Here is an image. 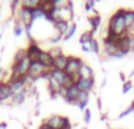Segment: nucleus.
<instances>
[{"instance_id": "nucleus-8", "label": "nucleus", "mask_w": 134, "mask_h": 129, "mask_svg": "<svg viewBox=\"0 0 134 129\" xmlns=\"http://www.w3.org/2000/svg\"><path fill=\"white\" fill-rule=\"evenodd\" d=\"M26 52H27V56L31 60V62H34V61H38V59H39V54L41 52V49L38 47V45L35 42H31L28 48L26 49Z\"/></svg>"}, {"instance_id": "nucleus-4", "label": "nucleus", "mask_w": 134, "mask_h": 129, "mask_svg": "<svg viewBox=\"0 0 134 129\" xmlns=\"http://www.w3.org/2000/svg\"><path fill=\"white\" fill-rule=\"evenodd\" d=\"M47 71H48V68H46L41 62L34 61V62H31L30 69H28V73H27V78H31V79L40 78V76L45 75V73Z\"/></svg>"}, {"instance_id": "nucleus-37", "label": "nucleus", "mask_w": 134, "mask_h": 129, "mask_svg": "<svg viewBox=\"0 0 134 129\" xmlns=\"http://www.w3.org/2000/svg\"><path fill=\"white\" fill-rule=\"evenodd\" d=\"M1 75H2V72H1V69H0V78H1Z\"/></svg>"}, {"instance_id": "nucleus-18", "label": "nucleus", "mask_w": 134, "mask_h": 129, "mask_svg": "<svg viewBox=\"0 0 134 129\" xmlns=\"http://www.w3.org/2000/svg\"><path fill=\"white\" fill-rule=\"evenodd\" d=\"M88 21H90V24L92 25V33L94 34L95 32H97L98 27L100 26V22H101V18H100V15H94V16H90L88 18Z\"/></svg>"}, {"instance_id": "nucleus-36", "label": "nucleus", "mask_w": 134, "mask_h": 129, "mask_svg": "<svg viewBox=\"0 0 134 129\" xmlns=\"http://www.w3.org/2000/svg\"><path fill=\"white\" fill-rule=\"evenodd\" d=\"M131 107L133 108V110H134V100H133V102H132V104H131Z\"/></svg>"}, {"instance_id": "nucleus-11", "label": "nucleus", "mask_w": 134, "mask_h": 129, "mask_svg": "<svg viewBox=\"0 0 134 129\" xmlns=\"http://www.w3.org/2000/svg\"><path fill=\"white\" fill-rule=\"evenodd\" d=\"M65 76H66V73L65 71H60V69H51V74H49V78L52 79V80H54L58 85H63L64 80H65Z\"/></svg>"}, {"instance_id": "nucleus-31", "label": "nucleus", "mask_w": 134, "mask_h": 129, "mask_svg": "<svg viewBox=\"0 0 134 129\" xmlns=\"http://www.w3.org/2000/svg\"><path fill=\"white\" fill-rule=\"evenodd\" d=\"M94 5H95V1H93V0H91V1H87V2L85 4V8H86V11H87V12L92 11L93 7H94Z\"/></svg>"}, {"instance_id": "nucleus-3", "label": "nucleus", "mask_w": 134, "mask_h": 129, "mask_svg": "<svg viewBox=\"0 0 134 129\" xmlns=\"http://www.w3.org/2000/svg\"><path fill=\"white\" fill-rule=\"evenodd\" d=\"M82 64H83V62L80 58H76V56H68L67 64L65 67V73L68 74V75H72V76L79 75V71H80Z\"/></svg>"}, {"instance_id": "nucleus-19", "label": "nucleus", "mask_w": 134, "mask_h": 129, "mask_svg": "<svg viewBox=\"0 0 134 129\" xmlns=\"http://www.w3.org/2000/svg\"><path fill=\"white\" fill-rule=\"evenodd\" d=\"M26 93H27V90L23 89V90H20V92L13 94V101H14V103H18V104L23 103L24 100H25V97H26Z\"/></svg>"}, {"instance_id": "nucleus-13", "label": "nucleus", "mask_w": 134, "mask_h": 129, "mask_svg": "<svg viewBox=\"0 0 134 129\" xmlns=\"http://www.w3.org/2000/svg\"><path fill=\"white\" fill-rule=\"evenodd\" d=\"M9 96H13V93H12L8 83L0 82V101H4V100L8 99Z\"/></svg>"}, {"instance_id": "nucleus-20", "label": "nucleus", "mask_w": 134, "mask_h": 129, "mask_svg": "<svg viewBox=\"0 0 134 129\" xmlns=\"http://www.w3.org/2000/svg\"><path fill=\"white\" fill-rule=\"evenodd\" d=\"M92 39H93L92 31H86V32H83L82 34H81L80 40H79V41H80L81 45H85V44H88V42H90Z\"/></svg>"}, {"instance_id": "nucleus-5", "label": "nucleus", "mask_w": 134, "mask_h": 129, "mask_svg": "<svg viewBox=\"0 0 134 129\" xmlns=\"http://www.w3.org/2000/svg\"><path fill=\"white\" fill-rule=\"evenodd\" d=\"M26 80H27V75H26V76H23V78L12 79V80L8 82V86H9V88H11L12 93H13V94H15V93H18V92H20V90H23L24 85H25Z\"/></svg>"}, {"instance_id": "nucleus-12", "label": "nucleus", "mask_w": 134, "mask_h": 129, "mask_svg": "<svg viewBox=\"0 0 134 129\" xmlns=\"http://www.w3.org/2000/svg\"><path fill=\"white\" fill-rule=\"evenodd\" d=\"M88 101H90V95H88L87 92H80L78 95V99H76L75 103L78 104V107L81 109V110H83V109L86 108V106H87Z\"/></svg>"}, {"instance_id": "nucleus-24", "label": "nucleus", "mask_w": 134, "mask_h": 129, "mask_svg": "<svg viewBox=\"0 0 134 129\" xmlns=\"http://www.w3.org/2000/svg\"><path fill=\"white\" fill-rule=\"evenodd\" d=\"M48 53L52 58L55 59V58H58V56H60L61 54H63V51H61L60 47H52V48L48 51Z\"/></svg>"}, {"instance_id": "nucleus-21", "label": "nucleus", "mask_w": 134, "mask_h": 129, "mask_svg": "<svg viewBox=\"0 0 134 129\" xmlns=\"http://www.w3.org/2000/svg\"><path fill=\"white\" fill-rule=\"evenodd\" d=\"M45 16V11L41 8L40 6H38L37 8H33L32 9V20H37V19H40Z\"/></svg>"}, {"instance_id": "nucleus-34", "label": "nucleus", "mask_w": 134, "mask_h": 129, "mask_svg": "<svg viewBox=\"0 0 134 129\" xmlns=\"http://www.w3.org/2000/svg\"><path fill=\"white\" fill-rule=\"evenodd\" d=\"M6 127H7V126H6V123H4V122H2V123H0V129H5Z\"/></svg>"}, {"instance_id": "nucleus-7", "label": "nucleus", "mask_w": 134, "mask_h": 129, "mask_svg": "<svg viewBox=\"0 0 134 129\" xmlns=\"http://www.w3.org/2000/svg\"><path fill=\"white\" fill-rule=\"evenodd\" d=\"M19 19H20V22H24L26 26H32V9L21 7L20 12H19Z\"/></svg>"}, {"instance_id": "nucleus-25", "label": "nucleus", "mask_w": 134, "mask_h": 129, "mask_svg": "<svg viewBox=\"0 0 134 129\" xmlns=\"http://www.w3.org/2000/svg\"><path fill=\"white\" fill-rule=\"evenodd\" d=\"M75 31H76V24H73V25H72L71 27L68 28L67 33H66L65 35H64V40H69V39H71V38L74 35Z\"/></svg>"}, {"instance_id": "nucleus-23", "label": "nucleus", "mask_w": 134, "mask_h": 129, "mask_svg": "<svg viewBox=\"0 0 134 129\" xmlns=\"http://www.w3.org/2000/svg\"><path fill=\"white\" fill-rule=\"evenodd\" d=\"M26 56H27V52H26V49H19V51L16 52L15 56H14V63L20 62V61L24 60Z\"/></svg>"}, {"instance_id": "nucleus-27", "label": "nucleus", "mask_w": 134, "mask_h": 129, "mask_svg": "<svg viewBox=\"0 0 134 129\" xmlns=\"http://www.w3.org/2000/svg\"><path fill=\"white\" fill-rule=\"evenodd\" d=\"M23 24L20 22V21H18V22L15 24V26H14V31H13V33H14V35L15 37H20L21 35V33H23Z\"/></svg>"}, {"instance_id": "nucleus-26", "label": "nucleus", "mask_w": 134, "mask_h": 129, "mask_svg": "<svg viewBox=\"0 0 134 129\" xmlns=\"http://www.w3.org/2000/svg\"><path fill=\"white\" fill-rule=\"evenodd\" d=\"M88 45H90V48H91V52H93V53H99V44H98V41L93 38L92 40H91L90 42H88Z\"/></svg>"}, {"instance_id": "nucleus-28", "label": "nucleus", "mask_w": 134, "mask_h": 129, "mask_svg": "<svg viewBox=\"0 0 134 129\" xmlns=\"http://www.w3.org/2000/svg\"><path fill=\"white\" fill-rule=\"evenodd\" d=\"M133 87V83L131 82V81H126L125 83H124V87H122V93L124 94H126V93H128L131 89H132Z\"/></svg>"}, {"instance_id": "nucleus-16", "label": "nucleus", "mask_w": 134, "mask_h": 129, "mask_svg": "<svg viewBox=\"0 0 134 129\" xmlns=\"http://www.w3.org/2000/svg\"><path fill=\"white\" fill-rule=\"evenodd\" d=\"M93 71L92 68H91L88 64L83 63L82 66H81L80 71H79V76L80 78H83V79H93Z\"/></svg>"}, {"instance_id": "nucleus-10", "label": "nucleus", "mask_w": 134, "mask_h": 129, "mask_svg": "<svg viewBox=\"0 0 134 129\" xmlns=\"http://www.w3.org/2000/svg\"><path fill=\"white\" fill-rule=\"evenodd\" d=\"M39 62H41L44 64L46 68H52L53 69V62H54V59L49 55L48 52H45V51H41L39 54V59H38Z\"/></svg>"}, {"instance_id": "nucleus-32", "label": "nucleus", "mask_w": 134, "mask_h": 129, "mask_svg": "<svg viewBox=\"0 0 134 129\" xmlns=\"http://www.w3.org/2000/svg\"><path fill=\"white\" fill-rule=\"evenodd\" d=\"M82 51H83V52H91L90 45H88V44H85V45H82Z\"/></svg>"}, {"instance_id": "nucleus-35", "label": "nucleus", "mask_w": 134, "mask_h": 129, "mask_svg": "<svg viewBox=\"0 0 134 129\" xmlns=\"http://www.w3.org/2000/svg\"><path fill=\"white\" fill-rule=\"evenodd\" d=\"M133 76H134V69L131 72V74H130V78H133Z\"/></svg>"}, {"instance_id": "nucleus-15", "label": "nucleus", "mask_w": 134, "mask_h": 129, "mask_svg": "<svg viewBox=\"0 0 134 129\" xmlns=\"http://www.w3.org/2000/svg\"><path fill=\"white\" fill-rule=\"evenodd\" d=\"M54 28L58 31V33L60 35H65L68 31V21H65V20H59V21H55L54 22Z\"/></svg>"}, {"instance_id": "nucleus-22", "label": "nucleus", "mask_w": 134, "mask_h": 129, "mask_svg": "<svg viewBox=\"0 0 134 129\" xmlns=\"http://www.w3.org/2000/svg\"><path fill=\"white\" fill-rule=\"evenodd\" d=\"M39 2L40 1H38V0H25V1H23V7L33 9V8H37V7L39 6Z\"/></svg>"}, {"instance_id": "nucleus-17", "label": "nucleus", "mask_w": 134, "mask_h": 129, "mask_svg": "<svg viewBox=\"0 0 134 129\" xmlns=\"http://www.w3.org/2000/svg\"><path fill=\"white\" fill-rule=\"evenodd\" d=\"M125 24H126V28H127V30L132 27V25L134 24V11H132V9H126Z\"/></svg>"}, {"instance_id": "nucleus-9", "label": "nucleus", "mask_w": 134, "mask_h": 129, "mask_svg": "<svg viewBox=\"0 0 134 129\" xmlns=\"http://www.w3.org/2000/svg\"><path fill=\"white\" fill-rule=\"evenodd\" d=\"M78 86V88L80 89V92H90L94 86V79H83V78H79L78 82L75 83Z\"/></svg>"}, {"instance_id": "nucleus-2", "label": "nucleus", "mask_w": 134, "mask_h": 129, "mask_svg": "<svg viewBox=\"0 0 134 129\" xmlns=\"http://www.w3.org/2000/svg\"><path fill=\"white\" fill-rule=\"evenodd\" d=\"M47 127L53 129H71V123L67 118H63L59 115H53L49 119H47L44 122Z\"/></svg>"}, {"instance_id": "nucleus-29", "label": "nucleus", "mask_w": 134, "mask_h": 129, "mask_svg": "<svg viewBox=\"0 0 134 129\" xmlns=\"http://www.w3.org/2000/svg\"><path fill=\"white\" fill-rule=\"evenodd\" d=\"M83 120H85V123L91 122V110L90 109H85V113H83Z\"/></svg>"}, {"instance_id": "nucleus-38", "label": "nucleus", "mask_w": 134, "mask_h": 129, "mask_svg": "<svg viewBox=\"0 0 134 129\" xmlns=\"http://www.w3.org/2000/svg\"><path fill=\"white\" fill-rule=\"evenodd\" d=\"M0 39H1V34H0Z\"/></svg>"}, {"instance_id": "nucleus-6", "label": "nucleus", "mask_w": 134, "mask_h": 129, "mask_svg": "<svg viewBox=\"0 0 134 129\" xmlns=\"http://www.w3.org/2000/svg\"><path fill=\"white\" fill-rule=\"evenodd\" d=\"M79 93H80V89L78 88V86H76V85H73L71 88L66 89L64 97H65V100H66L67 102H68V103H75L76 99H78Z\"/></svg>"}, {"instance_id": "nucleus-33", "label": "nucleus", "mask_w": 134, "mask_h": 129, "mask_svg": "<svg viewBox=\"0 0 134 129\" xmlns=\"http://www.w3.org/2000/svg\"><path fill=\"white\" fill-rule=\"evenodd\" d=\"M40 129H53V128H49V127H47L46 125H44V123H42V126L40 127Z\"/></svg>"}, {"instance_id": "nucleus-1", "label": "nucleus", "mask_w": 134, "mask_h": 129, "mask_svg": "<svg viewBox=\"0 0 134 129\" xmlns=\"http://www.w3.org/2000/svg\"><path fill=\"white\" fill-rule=\"evenodd\" d=\"M125 12L126 9L120 8L111 16L107 27V37L116 38L127 34V28L125 24Z\"/></svg>"}, {"instance_id": "nucleus-14", "label": "nucleus", "mask_w": 134, "mask_h": 129, "mask_svg": "<svg viewBox=\"0 0 134 129\" xmlns=\"http://www.w3.org/2000/svg\"><path fill=\"white\" fill-rule=\"evenodd\" d=\"M67 60H68V56H66L65 54H61L60 56H58V58L54 59L53 68L60 69V71H65V67L67 64Z\"/></svg>"}, {"instance_id": "nucleus-30", "label": "nucleus", "mask_w": 134, "mask_h": 129, "mask_svg": "<svg viewBox=\"0 0 134 129\" xmlns=\"http://www.w3.org/2000/svg\"><path fill=\"white\" fill-rule=\"evenodd\" d=\"M133 112H134V110H133V108H132V107H128V108L126 109L125 112H122V113L120 114V116H119V118H120V119H124V118H125V116H128L131 113H133Z\"/></svg>"}]
</instances>
